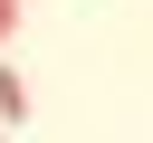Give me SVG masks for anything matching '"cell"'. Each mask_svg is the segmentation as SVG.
<instances>
[{"label":"cell","instance_id":"7a4b0ae2","mask_svg":"<svg viewBox=\"0 0 153 143\" xmlns=\"http://www.w3.org/2000/svg\"><path fill=\"white\" fill-rule=\"evenodd\" d=\"M19 19H29V0H0V57H10V38H19Z\"/></svg>","mask_w":153,"mask_h":143},{"label":"cell","instance_id":"3957f363","mask_svg":"<svg viewBox=\"0 0 153 143\" xmlns=\"http://www.w3.org/2000/svg\"><path fill=\"white\" fill-rule=\"evenodd\" d=\"M0 143H10V133H0Z\"/></svg>","mask_w":153,"mask_h":143},{"label":"cell","instance_id":"6da1fadb","mask_svg":"<svg viewBox=\"0 0 153 143\" xmlns=\"http://www.w3.org/2000/svg\"><path fill=\"white\" fill-rule=\"evenodd\" d=\"M0 124H10V133L29 124V76H19V57H0Z\"/></svg>","mask_w":153,"mask_h":143}]
</instances>
